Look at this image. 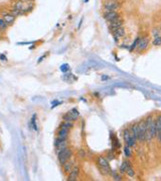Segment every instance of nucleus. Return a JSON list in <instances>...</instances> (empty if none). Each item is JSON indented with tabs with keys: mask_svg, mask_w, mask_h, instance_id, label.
<instances>
[{
	"mask_svg": "<svg viewBox=\"0 0 161 181\" xmlns=\"http://www.w3.org/2000/svg\"><path fill=\"white\" fill-rule=\"evenodd\" d=\"M125 29H124V27H120V28H118L117 30H115V31H113V35L115 36L116 39H119V38H121L125 35Z\"/></svg>",
	"mask_w": 161,
	"mask_h": 181,
	"instance_id": "nucleus-15",
	"label": "nucleus"
},
{
	"mask_svg": "<svg viewBox=\"0 0 161 181\" xmlns=\"http://www.w3.org/2000/svg\"><path fill=\"white\" fill-rule=\"evenodd\" d=\"M155 124H156V130H157V136L158 140L161 142V115H158L155 119Z\"/></svg>",
	"mask_w": 161,
	"mask_h": 181,
	"instance_id": "nucleus-13",
	"label": "nucleus"
},
{
	"mask_svg": "<svg viewBox=\"0 0 161 181\" xmlns=\"http://www.w3.org/2000/svg\"><path fill=\"white\" fill-rule=\"evenodd\" d=\"M124 151H125V155L126 156H131V150H130L129 146H126L125 149H124Z\"/></svg>",
	"mask_w": 161,
	"mask_h": 181,
	"instance_id": "nucleus-24",
	"label": "nucleus"
},
{
	"mask_svg": "<svg viewBox=\"0 0 161 181\" xmlns=\"http://www.w3.org/2000/svg\"><path fill=\"white\" fill-rule=\"evenodd\" d=\"M152 44L154 45V46H161V35L154 37L152 40Z\"/></svg>",
	"mask_w": 161,
	"mask_h": 181,
	"instance_id": "nucleus-19",
	"label": "nucleus"
},
{
	"mask_svg": "<svg viewBox=\"0 0 161 181\" xmlns=\"http://www.w3.org/2000/svg\"><path fill=\"white\" fill-rule=\"evenodd\" d=\"M79 117H80V113H79V111L76 109V108H74V109H71L68 111V113H66L63 116V121H66V122H75L79 119Z\"/></svg>",
	"mask_w": 161,
	"mask_h": 181,
	"instance_id": "nucleus-3",
	"label": "nucleus"
},
{
	"mask_svg": "<svg viewBox=\"0 0 161 181\" xmlns=\"http://www.w3.org/2000/svg\"><path fill=\"white\" fill-rule=\"evenodd\" d=\"M80 172H81V169L80 167L78 165H75L73 167V169L71 170V172L68 173V181H75L79 178V176H80Z\"/></svg>",
	"mask_w": 161,
	"mask_h": 181,
	"instance_id": "nucleus-6",
	"label": "nucleus"
},
{
	"mask_svg": "<svg viewBox=\"0 0 161 181\" xmlns=\"http://www.w3.org/2000/svg\"><path fill=\"white\" fill-rule=\"evenodd\" d=\"M2 18L6 22V24H7V25H12V24L15 22L16 17L13 15L12 13H6V14L3 15Z\"/></svg>",
	"mask_w": 161,
	"mask_h": 181,
	"instance_id": "nucleus-11",
	"label": "nucleus"
},
{
	"mask_svg": "<svg viewBox=\"0 0 161 181\" xmlns=\"http://www.w3.org/2000/svg\"><path fill=\"white\" fill-rule=\"evenodd\" d=\"M68 134H70V130L66 128L60 127V130L57 132V140H68Z\"/></svg>",
	"mask_w": 161,
	"mask_h": 181,
	"instance_id": "nucleus-10",
	"label": "nucleus"
},
{
	"mask_svg": "<svg viewBox=\"0 0 161 181\" xmlns=\"http://www.w3.org/2000/svg\"><path fill=\"white\" fill-rule=\"evenodd\" d=\"M78 156L80 158H84L85 156H86V152L84 150H79L78 151Z\"/></svg>",
	"mask_w": 161,
	"mask_h": 181,
	"instance_id": "nucleus-25",
	"label": "nucleus"
},
{
	"mask_svg": "<svg viewBox=\"0 0 161 181\" xmlns=\"http://www.w3.org/2000/svg\"><path fill=\"white\" fill-rule=\"evenodd\" d=\"M73 156V150L71 148H64L63 150H60L57 152V160L60 165H64L68 160H70Z\"/></svg>",
	"mask_w": 161,
	"mask_h": 181,
	"instance_id": "nucleus-1",
	"label": "nucleus"
},
{
	"mask_svg": "<svg viewBox=\"0 0 161 181\" xmlns=\"http://www.w3.org/2000/svg\"><path fill=\"white\" fill-rule=\"evenodd\" d=\"M160 30H161V25H160Z\"/></svg>",
	"mask_w": 161,
	"mask_h": 181,
	"instance_id": "nucleus-28",
	"label": "nucleus"
},
{
	"mask_svg": "<svg viewBox=\"0 0 161 181\" xmlns=\"http://www.w3.org/2000/svg\"><path fill=\"white\" fill-rule=\"evenodd\" d=\"M60 127H63V128H66V129H68V130H71V129L74 128V122H66V121H64L63 123L60 124Z\"/></svg>",
	"mask_w": 161,
	"mask_h": 181,
	"instance_id": "nucleus-17",
	"label": "nucleus"
},
{
	"mask_svg": "<svg viewBox=\"0 0 161 181\" xmlns=\"http://www.w3.org/2000/svg\"><path fill=\"white\" fill-rule=\"evenodd\" d=\"M2 32V30H1V28H0V33H1Z\"/></svg>",
	"mask_w": 161,
	"mask_h": 181,
	"instance_id": "nucleus-27",
	"label": "nucleus"
},
{
	"mask_svg": "<svg viewBox=\"0 0 161 181\" xmlns=\"http://www.w3.org/2000/svg\"><path fill=\"white\" fill-rule=\"evenodd\" d=\"M13 9H17V10L24 9V2H23V0H18V1H16L14 6H13Z\"/></svg>",
	"mask_w": 161,
	"mask_h": 181,
	"instance_id": "nucleus-16",
	"label": "nucleus"
},
{
	"mask_svg": "<svg viewBox=\"0 0 161 181\" xmlns=\"http://www.w3.org/2000/svg\"><path fill=\"white\" fill-rule=\"evenodd\" d=\"M129 165H130V163L128 161H124V162H123L122 164H121V166H120V172H121V173H125Z\"/></svg>",
	"mask_w": 161,
	"mask_h": 181,
	"instance_id": "nucleus-18",
	"label": "nucleus"
},
{
	"mask_svg": "<svg viewBox=\"0 0 161 181\" xmlns=\"http://www.w3.org/2000/svg\"><path fill=\"white\" fill-rule=\"evenodd\" d=\"M123 23H124L123 19L121 18V17H118V18H116L115 20H113V21L109 22V29L113 32V31L117 30L118 28H120V27H122Z\"/></svg>",
	"mask_w": 161,
	"mask_h": 181,
	"instance_id": "nucleus-5",
	"label": "nucleus"
},
{
	"mask_svg": "<svg viewBox=\"0 0 161 181\" xmlns=\"http://www.w3.org/2000/svg\"><path fill=\"white\" fill-rule=\"evenodd\" d=\"M160 32H161V30L160 28H153L151 30V35L154 37H157V36H160Z\"/></svg>",
	"mask_w": 161,
	"mask_h": 181,
	"instance_id": "nucleus-21",
	"label": "nucleus"
},
{
	"mask_svg": "<svg viewBox=\"0 0 161 181\" xmlns=\"http://www.w3.org/2000/svg\"><path fill=\"white\" fill-rule=\"evenodd\" d=\"M146 134H147V127L145 120H141L138 123V135H137V141L140 143L146 141Z\"/></svg>",
	"mask_w": 161,
	"mask_h": 181,
	"instance_id": "nucleus-2",
	"label": "nucleus"
},
{
	"mask_svg": "<svg viewBox=\"0 0 161 181\" xmlns=\"http://www.w3.org/2000/svg\"><path fill=\"white\" fill-rule=\"evenodd\" d=\"M7 27H8V25L6 24L4 20H3V18H0V28H1V30L4 31V30H6Z\"/></svg>",
	"mask_w": 161,
	"mask_h": 181,
	"instance_id": "nucleus-22",
	"label": "nucleus"
},
{
	"mask_svg": "<svg viewBox=\"0 0 161 181\" xmlns=\"http://www.w3.org/2000/svg\"><path fill=\"white\" fill-rule=\"evenodd\" d=\"M98 164L100 165L103 169L110 171V166H109V162L107 161V159H105L104 157H99L98 158Z\"/></svg>",
	"mask_w": 161,
	"mask_h": 181,
	"instance_id": "nucleus-14",
	"label": "nucleus"
},
{
	"mask_svg": "<svg viewBox=\"0 0 161 181\" xmlns=\"http://www.w3.org/2000/svg\"><path fill=\"white\" fill-rule=\"evenodd\" d=\"M103 17H104V19L107 20L108 22H111L120 16H119V13L117 11H106L104 14H103Z\"/></svg>",
	"mask_w": 161,
	"mask_h": 181,
	"instance_id": "nucleus-9",
	"label": "nucleus"
},
{
	"mask_svg": "<svg viewBox=\"0 0 161 181\" xmlns=\"http://www.w3.org/2000/svg\"><path fill=\"white\" fill-rule=\"evenodd\" d=\"M123 137H124L126 145L129 146V147H134L137 141H136V139L133 137V135L131 133V131H130V129H125L124 133H123Z\"/></svg>",
	"mask_w": 161,
	"mask_h": 181,
	"instance_id": "nucleus-4",
	"label": "nucleus"
},
{
	"mask_svg": "<svg viewBox=\"0 0 161 181\" xmlns=\"http://www.w3.org/2000/svg\"><path fill=\"white\" fill-rule=\"evenodd\" d=\"M129 177H134L135 176V172H134V169L132 168V166L131 165H129L128 166V168L127 170H126V172H125Z\"/></svg>",
	"mask_w": 161,
	"mask_h": 181,
	"instance_id": "nucleus-20",
	"label": "nucleus"
},
{
	"mask_svg": "<svg viewBox=\"0 0 161 181\" xmlns=\"http://www.w3.org/2000/svg\"><path fill=\"white\" fill-rule=\"evenodd\" d=\"M61 166H63L64 172L68 174V173L71 172V170L73 169V167L75 166V162H74V160H71V158L70 160H68V161L64 163V165H61Z\"/></svg>",
	"mask_w": 161,
	"mask_h": 181,
	"instance_id": "nucleus-12",
	"label": "nucleus"
},
{
	"mask_svg": "<svg viewBox=\"0 0 161 181\" xmlns=\"http://www.w3.org/2000/svg\"><path fill=\"white\" fill-rule=\"evenodd\" d=\"M31 124L33 125V127H34V130H37V127H36V124H35V115H34L33 118L31 119Z\"/></svg>",
	"mask_w": 161,
	"mask_h": 181,
	"instance_id": "nucleus-26",
	"label": "nucleus"
},
{
	"mask_svg": "<svg viewBox=\"0 0 161 181\" xmlns=\"http://www.w3.org/2000/svg\"><path fill=\"white\" fill-rule=\"evenodd\" d=\"M139 40H140V37H137L136 39L134 40V42H133V44H132V46H131V48H130V50H133L134 48H136V45L138 44V42H139Z\"/></svg>",
	"mask_w": 161,
	"mask_h": 181,
	"instance_id": "nucleus-23",
	"label": "nucleus"
},
{
	"mask_svg": "<svg viewBox=\"0 0 161 181\" xmlns=\"http://www.w3.org/2000/svg\"><path fill=\"white\" fill-rule=\"evenodd\" d=\"M120 7V4L116 0H110L104 4V9L106 11H116Z\"/></svg>",
	"mask_w": 161,
	"mask_h": 181,
	"instance_id": "nucleus-7",
	"label": "nucleus"
},
{
	"mask_svg": "<svg viewBox=\"0 0 161 181\" xmlns=\"http://www.w3.org/2000/svg\"><path fill=\"white\" fill-rule=\"evenodd\" d=\"M148 44H149V38L148 37H143V38H140L138 44H137V50L138 51H143L145 50L147 47H148Z\"/></svg>",
	"mask_w": 161,
	"mask_h": 181,
	"instance_id": "nucleus-8",
	"label": "nucleus"
}]
</instances>
